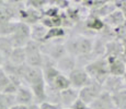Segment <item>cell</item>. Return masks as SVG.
<instances>
[{"mask_svg": "<svg viewBox=\"0 0 126 109\" xmlns=\"http://www.w3.org/2000/svg\"><path fill=\"white\" fill-rule=\"evenodd\" d=\"M83 69L89 75V77L92 80V82H95L101 86L103 85L105 80L110 75L108 61L104 57L94 59L88 65H86Z\"/></svg>", "mask_w": 126, "mask_h": 109, "instance_id": "obj_1", "label": "cell"}, {"mask_svg": "<svg viewBox=\"0 0 126 109\" xmlns=\"http://www.w3.org/2000/svg\"><path fill=\"white\" fill-rule=\"evenodd\" d=\"M25 50V64L30 67L42 68L43 63V54L41 51V43L30 40L24 47Z\"/></svg>", "mask_w": 126, "mask_h": 109, "instance_id": "obj_2", "label": "cell"}, {"mask_svg": "<svg viewBox=\"0 0 126 109\" xmlns=\"http://www.w3.org/2000/svg\"><path fill=\"white\" fill-rule=\"evenodd\" d=\"M13 48H24L25 45L31 40L30 25L19 21L14 33L9 36Z\"/></svg>", "mask_w": 126, "mask_h": 109, "instance_id": "obj_3", "label": "cell"}, {"mask_svg": "<svg viewBox=\"0 0 126 109\" xmlns=\"http://www.w3.org/2000/svg\"><path fill=\"white\" fill-rule=\"evenodd\" d=\"M70 83V87L75 89H81L84 86L92 83V80L89 77L83 68H76L67 75Z\"/></svg>", "mask_w": 126, "mask_h": 109, "instance_id": "obj_4", "label": "cell"}, {"mask_svg": "<svg viewBox=\"0 0 126 109\" xmlns=\"http://www.w3.org/2000/svg\"><path fill=\"white\" fill-rule=\"evenodd\" d=\"M103 88L101 85H99L95 82H92L89 85L84 86L83 88L79 89V99L83 101L86 105L90 106L96 98L99 97L101 93H102Z\"/></svg>", "mask_w": 126, "mask_h": 109, "instance_id": "obj_5", "label": "cell"}, {"mask_svg": "<svg viewBox=\"0 0 126 109\" xmlns=\"http://www.w3.org/2000/svg\"><path fill=\"white\" fill-rule=\"evenodd\" d=\"M103 91L110 93L111 95L116 93H121V92L126 91V85L123 81L122 76H114V75H109L108 79L102 85Z\"/></svg>", "mask_w": 126, "mask_h": 109, "instance_id": "obj_6", "label": "cell"}, {"mask_svg": "<svg viewBox=\"0 0 126 109\" xmlns=\"http://www.w3.org/2000/svg\"><path fill=\"white\" fill-rule=\"evenodd\" d=\"M90 109H117L113 100V97L110 93L102 91L99 97L91 104Z\"/></svg>", "mask_w": 126, "mask_h": 109, "instance_id": "obj_7", "label": "cell"}, {"mask_svg": "<svg viewBox=\"0 0 126 109\" xmlns=\"http://www.w3.org/2000/svg\"><path fill=\"white\" fill-rule=\"evenodd\" d=\"M108 61L109 72L110 75L114 76H123L126 70V63L123 61L122 58L117 57H105Z\"/></svg>", "mask_w": 126, "mask_h": 109, "instance_id": "obj_8", "label": "cell"}, {"mask_svg": "<svg viewBox=\"0 0 126 109\" xmlns=\"http://www.w3.org/2000/svg\"><path fill=\"white\" fill-rule=\"evenodd\" d=\"M16 105L26 106V107L32 105V104H35L33 94L31 92V89L29 88V86L22 85L18 88V91L16 93Z\"/></svg>", "mask_w": 126, "mask_h": 109, "instance_id": "obj_9", "label": "cell"}, {"mask_svg": "<svg viewBox=\"0 0 126 109\" xmlns=\"http://www.w3.org/2000/svg\"><path fill=\"white\" fill-rule=\"evenodd\" d=\"M56 68L60 73L68 75L72 70H75L77 68L76 58L67 54L65 57H63L62 59H59L56 62Z\"/></svg>", "mask_w": 126, "mask_h": 109, "instance_id": "obj_10", "label": "cell"}, {"mask_svg": "<svg viewBox=\"0 0 126 109\" xmlns=\"http://www.w3.org/2000/svg\"><path fill=\"white\" fill-rule=\"evenodd\" d=\"M79 97V91L72 87L60 92V105L63 108H70Z\"/></svg>", "mask_w": 126, "mask_h": 109, "instance_id": "obj_11", "label": "cell"}, {"mask_svg": "<svg viewBox=\"0 0 126 109\" xmlns=\"http://www.w3.org/2000/svg\"><path fill=\"white\" fill-rule=\"evenodd\" d=\"M102 20L104 22V24L111 28H116V27H118V26L123 25V24L125 23L124 16H123L122 12L120 10H114L112 13L106 15L104 19H102Z\"/></svg>", "mask_w": 126, "mask_h": 109, "instance_id": "obj_12", "label": "cell"}, {"mask_svg": "<svg viewBox=\"0 0 126 109\" xmlns=\"http://www.w3.org/2000/svg\"><path fill=\"white\" fill-rule=\"evenodd\" d=\"M25 50L24 48H13L12 52L8 58V61L14 65H22L25 64Z\"/></svg>", "mask_w": 126, "mask_h": 109, "instance_id": "obj_13", "label": "cell"}, {"mask_svg": "<svg viewBox=\"0 0 126 109\" xmlns=\"http://www.w3.org/2000/svg\"><path fill=\"white\" fill-rule=\"evenodd\" d=\"M67 36V32L65 31V28L63 27H53L47 30V33L45 34L44 38H43L42 43H48L52 42L53 39H63Z\"/></svg>", "mask_w": 126, "mask_h": 109, "instance_id": "obj_14", "label": "cell"}, {"mask_svg": "<svg viewBox=\"0 0 126 109\" xmlns=\"http://www.w3.org/2000/svg\"><path fill=\"white\" fill-rule=\"evenodd\" d=\"M30 30H31V40L42 43V40H43V38H44L45 34L47 33V28L44 27V26H43L42 24L38 22V23L31 25L30 26Z\"/></svg>", "mask_w": 126, "mask_h": 109, "instance_id": "obj_15", "label": "cell"}, {"mask_svg": "<svg viewBox=\"0 0 126 109\" xmlns=\"http://www.w3.org/2000/svg\"><path fill=\"white\" fill-rule=\"evenodd\" d=\"M84 22V27L88 31H94V32H102L105 24L102 19L93 18V16H88Z\"/></svg>", "mask_w": 126, "mask_h": 109, "instance_id": "obj_16", "label": "cell"}, {"mask_svg": "<svg viewBox=\"0 0 126 109\" xmlns=\"http://www.w3.org/2000/svg\"><path fill=\"white\" fill-rule=\"evenodd\" d=\"M48 87H52V88L56 89L57 92H62V91H65V89L69 88L70 83H69V80H68V77H67V75L60 73L59 75L56 76V79L54 80V82L52 83V85L48 86Z\"/></svg>", "mask_w": 126, "mask_h": 109, "instance_id": "obj_17", "label": "cell"}, {"mask_svg": "<svg viewBox=\"0 0 126 109\" xmlns=\"http://www.w3.org/2000/svg\"><path fill=\"white\" fill-rule=\"evenodd\" d=\"M12 50H13V46L11 44L10 38L6 36H0V54L2 55L4 60H8Z\"/></svg>", "mask_w": 126, "mask_h": 109, "instance_id": "obj_18", "label": "cell"}, {"mask_svg": "<svg viewBox=\"0 0 126 109\" xmlns=\"http://www.w3.org/2000/svg\"><path fill=\"white\" fill-rule=\"evenodd\" d=\"M50 1H45V0H30V1H24L25 7L32 8L34 10H37L40 12H43L49 6Z\"/></svg>", "mask_w": 126, "mask_h": 109, "instance_id": "obj_19", "label": "cell"}, {"mask_svg": "<svg viewBox=\"0 0 126 109\" xmlns=\"http://www.w3.org/2000/svg\"><path fill=\"white\" fill-rule=\"evenodd\" d=\"M18 22L19 21H11L0 25V36H6V37L11 36L14 33V31H16Z\"/></svg>", "mask_w": 126, "mask_h": 109, "instance_id": "obj_20", "label": "cell"}, {"mask_svg": "<svg viewBox=\"0 0 126 109\" xmlns=\"http://www.w3.org/2000/svg\"><path fill=\"white\" fill-rule=\"evenodd\" d=\"M10 83V80H9V76L6 74V72L0 68V93L6 88V86Z\"/></svg>", "mask_w": 126, "mask_h": 109, "instance_id": "obj_21", "label": "cell"}, {"mask_svg": "<svg viewBox=\"0 0 126 109\" xmlns=\"http://www.w3.org/2000/svg\"><path fill=\"white\" fill-rule=\"evenodd\" d=\"M18 88L19 87L16 86V85H14L13 83H9L8 85L6 86V88L3 89V91L1 92L2 94H9V95H16V91H18Z\"/></svg>", "mask_w": 126, "mask_h": 109, "instance_id": "obj_22", "label": "cell"}, {"mask_svg": "<svg viewBox=\"0 0 126 109\" xmlns=\"http://www.w3.org/2000/svg\"><path fill=\"white\" fill-rule=\"evenodd\" d=\"M63 107L60 105H56V104H52L48 101H44V103L40 104V109H62Z\"/></svg>", "mask_w": 126, "mask_h": 109, "instance_id": "obj_23", "label": "cell"}, {"mask_svg": "<svg viewBox=\"0 0 126 109\" xmlns=\"http://www.w3.org/2000/svg\"><path fill=\"white\" fill-rule=\"evenodd\" d=\"M70 108L71 109H90V107H89L88 105H86V104H84L82 100H80L79 98L75 101L74 105H72Z\"/></svg>", "mask_w": 126, "mask_h": 109, "instance_id": "obj_24", "label": "cell"}, {"mask_svg": "<svg viewBox=\"0 0 126 109\" xmlns=\"http://www.w3.org/2000/svg\"><path fill=\"white\" fill-rule=\"evenodd\" d=\"M0 109H10V107L8 106V104L6 103L3 98V95L0 93Z\"/></svg>", "mask_w": 126, "mask_h": 109, "instance_id": "obj_25", "label": "cell"}, {"mask_svg": "<svg viewBox=\"0 0 126 109\" xmlns=\"http://www.w3.org/2000/svg\"><path fill=\"white\" fill-rule=\"evenodd\" d=\"M26 109H40V105L38 104H32V105L28 106Z\"/></svg>", "mask_w": 126, "mask_h": 109, "instance_id": "obj_26", "label": "cell"}, {"mask_svg": "<svg viewBox=\"0 0 126 109\" xmlns=\"http://www.w3.org/2000/svg\"><path fill=\"white\" fill-rule=\"evenodd\" d=\"M28 107L26 106H21V105H16V106H13L12 108H10V109H26Z\"/></svg>", "mask_w": 126, "mask_h": 109, "instance_id": "obj_27", "label": "cell"}, {"mask_svg": "<svg viewBox=\"0 0 126 109\" xmlns=\"http://www.w3.org/2000/svg\"><path fill=\"white\" fill-rule=\"evenodd\" d=\"M3 62H4V58L2 57V55L0 54V68L2 67V64H3Z\"/></svg>", "mask_w": 126, "mask_h": 109, "instance_id": "obj_28", "label": "cell"}, {"mask_svg": "<svg viewBox=\"0 0 126 109\" xmlns=\"http://www.w3.org/2000/svg\"><path fill=\"white\" fill-rule=\"evenodd\" d=\"M121 12H122L123 16H124V20H125V22H126V9H123V10H121Z\"/></svg>", "mask_w": 126, "mask_h": 109, "instance_id": "obj_29", "label": "cell"}, {"mask_svg": "<svg viewBox=\"0 0 126 109\" xmlns=\"http://www.w3.org/2000/svg\"><path fill=\"white\" fill-rule=\"evenodd\" d=\"M62 109H71V108H62Z\"/></svg>", "mask_w": 126, "mask_h": 109, "instance_id": "obj_30", "label": "cell"}, {"mask_svg": "<svg viewBox=\"0 0 126 109\" xmlns=\"http://www.w3.org/2000/svg\"><path fill=\"white\" fill-rule=\"evenodd\" d=\"M125 72H126V70H125Z\"/></svg>", "mask_w": 126, "mask_h": 109, "instance_id": "obj_31", "label": "cell"}]
</instances>
